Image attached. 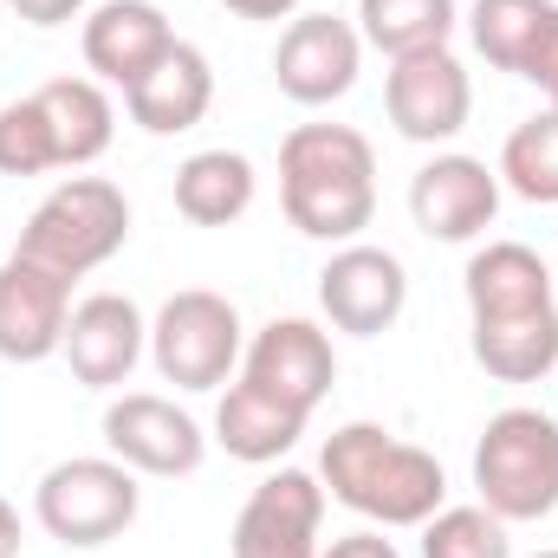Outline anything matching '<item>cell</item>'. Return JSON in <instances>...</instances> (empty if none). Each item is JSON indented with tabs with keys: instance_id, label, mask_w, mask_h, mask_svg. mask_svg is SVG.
<instances>
[{
	"instance_id": "cell-1",
	"label": "cell",
	"mask_w": 558,
	"mask_h": 558,
	"mask_svg": "<svg viewBox=\"0 0 558 558\" xmlns=\"http://www.w3.org/2000/svg\"><path fill=\"white\" fill-rule=\"evenodd\" d=\"M279 208L305 241L344 247L377 221V149L351 124H299L279 143Z\"/></svg>"
},
{
	"instance_id": "cell-2",
	"label": "cell",
	"mask_w": 558,
	"mask_h": 558,
	"mask_svg": "<svg viewBox=\"0 0 558 558\" xmlns=\"http://www.w3.org/2000/svg\"><path fill=\"white\" fill-rule=\"evenodd\" d=\"M318 481L371 526H422L448 500L441 461L416 441H397L384 422H344L318 454Z\"/></svg>"
},
{
	"instance_id": "cell-3",
	"label": "cell",
	"mask_w": 558,
	"mask_h": 558,
	"mask_svg": "<svg viewBox=\"0 0 558 558\" xmlns=\"http://www.w3.org/2000/svg\"><path fill=\"white\" fill-rule=\"evenodd\" d=\"M474 494L494 520L533 526L558 507V422L546 410H500L474 441Z\"/></svg>"
},
{
	"instance_id": "cell-4",
	"label": "cell",
	"mask_w": 558,
	"mask_h": 558,
	"mask_svg": "<svg viewBox=\"0 0 558 558\" xmlns=\"http://www.w3.org/2000/svg\"><path fill=\"white\" fill-rule=\"evenodd\" d=\"M124 241H131V202H124V189L105 182V175H65L26 215L13 254H26V260H39V267H52V274H65V279H85V274H98Z\"/></svg>"
},
{
	"instance_id": "cell-5",
	"label": "cell",
	"mask_w": 558,
	"mask_h": 558,
	"mask_svg": "<svg viewBox=\"0 0 558 558\" xmlns=\"http://www.w3.org/2000/svg\"><path fill=\"white\" fill-rule=\"evenodd\" d=\"M137 468H124L118 454H72V461L46 468L33 487V520L46 526V539H59L72 553H98V546L124 539L137 526Z\"/></svg>"
},
{
	"instance_id": "cell-6",
	"label": "cell",
	"mask_w": 558,
	"mask_h": 558,
	"mask_svg": "<svg viewBox=\"0 0 558 558\" xmlns=\"http://www.w3.org/2000/svg\"><path fill=\"white\" fill-rule=\"evenodd\" d=\"M241 312L234 299L208 292V286H189V292H169L162 312L149 318V364L162 384L175 390H221L241 364Z\"/></svg>"
},
{
	"instance_id": "cell-7",
	"label": "cell",
	"mask_w": 558,
	"mask_h": 558,
	"mask_svg": "<svg viewBox=\"0 0 558 558\" xmlns=\"http://www.w3.org/2000/svg\"><path fill=\"white\" fill-rule=\"evenodd\" d=\"M105 454H118L124 468H137L149 481H182L208 461V435L182 403L156 390H124L105 403Z\"/></svg>"
},
{
	"instance_id": "cell-8",
	"label": "cell",
	"mask_w": 558,
	"mask_h": 558,
	"mask_svg": "<svg viewBox=\"0 0 558 558\" xmlns=\"http://www.w3.org/2000/svg\"><path fill=\"white\" fill-rule=\"evenodd\" d=\"M410 305V267L390 254V247H371V241H344L325 274H318V312L331 318V331H351V338H384Z\"/></svg>"
},
{
	"instance_id": "cell-9",
	"label": "cell",
	"mask_w": 558,
	"mask_h": 558,
	"mask_svg": "<svg viewBox=\"0 0 558 558\" xmlns=\"http://www.w3.org/2000/svg\"><path fill=\"white\" fill-rule=\"evenodd\" d=\"M384 111L397 124V137L410 143H454L474 118V78L468 65L435 46V52H410V59H390V78H384Z\"/></svg>"
},
{
	"instance_id": "cell-10",
	"label": "cell",
	"mask_w": 558,
	"mask_h": 558,
	"mask_svg": "<svg viewBox=\"0 0 558 558\" xmlns=\"http://www.w3.org/2000/svg\"><path fill=\"white\" fill-rule=\"evenodd\" d=\"M364 72V33L338 13H292L286 33H279L274 52V78L279 92L305 111L318 105H338Z\"/></svg>"
},
{
	"instance_id": "cell-11",
	"label": "cell",
	"mask_w": 558,
	"mask_h": 558,
	"mask_svg": "<svg viewBox=\"0 0 558 558\" xmlns=\"http://www.w3.org/2000/svg\"><path fill=\"white\" fill-rule=\"evenodd\" d=\"M500 215V169H487L481 156H428L416 175H410V221H416L428 241H481Z\"/></svg>"
},
{
	"instance_id": "cell-12",
	"label": "cell",
	"mask_w": 558,
	"mask_h": 558,
	"mask_svg": "<svg viewBox=\"0 0 558 558\" xmlns=\"http://www.w3.org/2000/svg\"><path fill=\"white\" fill-rule=\"evenodd\" d=\"M318 526H325V481L305 468L267 474L241 520H234V558H318Z\"/></svg>"
},
{
	"instance_id": "cell-13",
	"label": "cell",
	"mask_w": 558,
	"mask_h": 558,
	"mask_svg": "<svg viewBox=\"0 0 558 558\" xmlns=\"http://www.w3.org/2000/svg\"><path fill=\"white\" fill-rule=\"evenodd\" d=\"M241 377L260 384L267 397H279L286 410L312 416L331 397V384H338V351H331V338L312 318H274L241 351Z\"/></svg>"
},
{
	"instance_id": "cell-14",
	"label": "cell",
	"mask_w": 558,
	"mask_h": 558,
	"mask_svg": "<svg viewBox=\"0 0 558 558\" xmlns=\"http://www.w3.org/2000/svg\"><path fill=\"white\" fill-rule=\"evenodd\" d=\"M65 325H72V279L26 260V254H7L0 260V357L46 364V357H59Z\"/></svg>"
},
{
	"instance_id": "cell-15",
	"label": "cell",
	"mask_w": 558,
	"mask_h": 558,
	"mask_svg": "<svg viewBox=\"0 0 558 558\" xmlns=\"http://www.w3.org/2000/svg\"><path fill=\"white\" fill-rule=\"evenodd\" d=\"M149 351V318L137 312V299L124 292H92L72 305V325H65V344L59 357L72 364V377L85 390H118L131 384V371Z\"/></svg>"
},
{
	"instance_id": "cell-16",
	"label": "cell",
	"mask_w": 558,
	"mask_h": 558,
	"mask_svg": "<svg viewBox=\"0 0 558 558\" xmlns=\"http://www.w3.org/2000/svg\"><path fill=\"white\" fill-rule=\"evenodd\" d=\"M169 46H175V33H169V13L156 0H105L85 13V65L98 85L131 92Z\"/></svg>"
},
{
	"instance_id": "cell-17",
	"label": "cell",
	"mask_w": 558,
	"mask_h": 558,
	"mask_svg": "<svg viewBox=\"0 0 558 558\" xmlns=\"http://www.w3.org/2000/svg\"><path fill=\"white\" fill-rule=\"evenodd\" d=\"M208 105H215V65H208V52L189 46V39H175L137 85L124 92L131 124L149 131V137H182V131H195V124L208 118Z\"/></svg>"
},
{
	"instance_id": "cell-18",
	"label": "cell",
	"mask_w": 558,
	"mask_h": 558,
	"mask_svg": "<svg viewBox=\"0 0 558 558\" xmlns=\"http://www.w3.org/2000/svg\"><path fill=\"white\" fill-rule=\"evenodd\" d=\"M468 33L494 72H513L533 85L546 52L558 46V0H474Z\"/></svg>"
},
{
	"instance_id": "cell-19",
	"label": "cell",
	"mask_w": 558,
	"mask_h": 558,
	"mask_svg": "<svg viewBox=\"0 0 558 558\" xmlns=\"http://www.w3.org/2000/svg\"><path fill=\"white\" fill-rule=\"evenodd\" d=\"M461 292H468V318H513V312L558 305L553 267H546V254H533L526 241H487V247L468 260Z\"/></svg>"
},
{
	"instance_id": "cell-20",
	"label": "cell",
	"mask_w": 558,
	"mask_h": 558,
	"mask_svg": "<svg viewBox=\"0 0 558 558\" xmlns=\"http://www.w3.org/2000/svg\"><path fill=\"white\" fill-rule=\"evenodd\" d=\"M305 422L299 410H286L279 397H267L260 384H228V397L215 403V441L234 454V461H247V468H274L286 461L292 448H299V435H305Z\"/></svg>"
},
{
	"instance_id": "cell-21",
	"label": "cell",
	"mask_w": 558,
	"mask_h": 558,
	"mask_svg": "<svg viewBox=\"0 0 558 558\" xmlns=\"http://www.w3.org/2000/svg\"><path fill=\"white\" fill-rule=\"evenodd\" d=\"M468 344L494 384H539L558 371V305L513 312V318H474Z\"/></svg>"
},
{
	"instance_id": "cell-22",
	"label": "cell",
	"mask_w": 558,
	"mask_h": 558,
	"mask_svg": "<svg viewBox=\"0 0 558 558\" xmlns=\"http://www.w3.org/2000/svg\"><path fill=\"white\" fill-rule=\"evenodd\" d=\"M260 195V175L241 149H195L175 169V215L195 228H234Z\"/></svg>"
},
{
	"instance_id": "cell-23",
	"label": "cell",
	"mask_w": 558,
	"mask_h": 558,
	"mask_svg": "<svg viewBox=\"0 0 558 558\" xmlns=\"http://www.w3.org/2000/svg\"><path fill=\"white\" fill-rule=\"evenodd\" d=\"M46 124H52V149H59V169H85L98 162L111 137H118V105L105 98L98 78H52L33 92Z\"/></svg>"
},
{
	"instance_id": "cell-24",
	"label": "cell",
	"mask_w": 558,
	"mask_h": 558,
	"mask_svg": "<svg viewBox=\"0 0 558 558\" xmlns=\"http://www.w3.org/2000/svg\"><path fill=\"white\" fill-rule=\"evenodd\" d=\"M454 26H461L454 0H357V33L384 59L435 52V46L454 39Z\"/></svg>"
},
{
	"instance_id": "cell-25",
	"label": "cell",
	"mask_w": 558,
	"mask_h": 558,
	"mask_svg": "<svg viewBox=\"0 0 558 558\" xmlns=\"http://www.w3.org/2000/svg\"><path fill=\"white\" fill-rule=\"evenodd\" d=\"M500 189H513L520 202L558 208V111L513 124V137L500 143Z\"/></svg>"
},
{
	"instance_id": "cell-26",
	"label": "cell",
	"mask_w": 558,
	"mask_h": 558,
	"mask_svg": "<svg viewBox=\"0 0 558 558\" xmlns=\"http://www.w3.org/2000/svg\"><path fill=\"white\" fill-rule=\"evenodd\" d=\"M422 558H513V539L487 507H441L422 520Z\"/></svg>"
},
{
	"instance_id": "cell-27",
	"label": "cell",
	"mask_w": 558,
	"mask_h": 558,
	"mask_svg": "<svg viewBox=\"0 0 558 558\" xmlns=\"http://www.w3.org/2000/svg\"><path fill=\"white\" fill-rule=\"evenodd\" d=\"M59 169V149H52V124L39 111V98H13L0 105V175H46Z\"/></svg>"
},
{
	"instance_id": "cell-28",
	"label": "cell",
	"mask_w": 558,
	"mask_h": 558,
	"mask_svg": "<svg viewBox=\"0 0 558 558\" xmlns=\"http://www.w3.org/2000/svg\"><path fill=\"white\" fill-rule=\"evenodd\" d=\"M318 558H403V553H397V539H384V526H357V533L331 539Z\"/></svg>"
},
{
	"instance_id": "cell-29",
	"label": "cell",
	"mask_w": 558,
	"mask_h": 558,
	"mask_svg": "<svg viewBox=\"0 0 558 558\" xmlns=\"http://www.w3.org/2000/svg\"><path fill=\"white\" fill-rule=\"evenodd\" d=\"M26 26H65V20H78L92 0H7Z\"/></svg>"
},
{
	"instance_id": "cell-30",
	"label": "cell",
	"mask_w": 558,
	"mask_h": 558,
	"mask_svg": "<svg viewBox=\"0 0 558 558\" xmlns=\"http://www.w3.org/2000/svg\"><path fill=\"white\" fill-rule=\"evenodd\" d=\"M234 20H292L299 13V0H221Z\"/></svg>"
},
{
	"instance_id": "cell-31",
	"label": "cell",
	"mask_w": 558,
	"mask_h": 558,
	"mask_svg": "<svg viewBox=\"0 0 558 558\" xmlns=\"http://www.w3.org/2000/svg\"><path fill=\"white\" fill-rule=\"evenodd\" d=\"M0 558H20V513H13V500H0Z\"/></svg>"
},
{
	"instance_id": "cell-32",
	"label": "cell",
	"mask_w": 558,
	"mask_h": 558,
	"mask_svg": "<svg viewBox=\"0 0 558 558\" xmlns=\"http://www.w3.org/2000/svg\"><path fill=\"white\" fill-rule=\"evenodd\" d=\"M539 92H546V111H558V46L546 52V65H539V78H533Z\"/></svg>"
},
{
	"instance_id": "cell-33",
	"label": "cell",
	"mask_w": 558,
	"mask_h": 558,
	"mask_svg": "<svg viewBox=\"0 0 558 558\" xmlns=\"http://www.w3.org/2000/svg\"><path fill=\"white\" fill-rule=\"evenodd\" d=\"M533 558H558V553H533Z\"/></svg>"
}]
</instances>
